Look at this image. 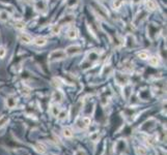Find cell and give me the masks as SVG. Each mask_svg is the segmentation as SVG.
I'll return each mask as SVG.
<instances>
[{
  "mask_svg": "<svg viewBox=\"0 0 167 155\" xmlns=\"http://www.w3.org/2000/svg\"><path fill=\"white\" fill-rule=\"evenodd\" d=\"M65 58H67V54H65L64 50L62 49H58V50H54L49 54L48 56V61L49 62H56V61H60V60H64Z\"/></svg>",
  "mask_w": 167,
  "mask_h": 155,
  "instance_id": "6da1fadb",
  "label": "cell"
},
{
  "mask_svg": "<svg viewBox=\"0 0 167 155\" xmlns=\"http://www.w3.org/2000/svg\"><path fill=\"white\" fill-rule=\"evenodd\" d=\"M114 80L116 83L123 87L129 84V77L127 76V74H123V72H116L114 76Z\"/></svg>",
  "mask_w": 167,
  "mask_h": 155,
  "instance_id": "7a4b0ae2",
  "label": "cell"
},
{
  "mask_svg": "<svg viewBox=\"0 0 167 155\" xmlns=\"http://www.w3.org/2000/svg\"><path fill=\"white\" fill-rule=\"evenodd\" d=\"M82 51V48L81 46L79 45H71L69 46V47L67 48V49L64 50L65 54H67V56H75V55H78L81 53Z\"/></svg>",
  "mask_w": 167,
  "mask_h": 155,
  "instance_id": "3957f363",
  "label": "cell"
},
{
  "mask_svg": "<svg viewBox=\"0 0 167 155\" xmlns=\"http://www.w3.org/2000/svg\"><path fill=\"white\" fill-rule=\"evenodd\" d=\"M90 123H91L90 117H87V116L79 118V119L76 121V125L78 126L79 129H83V130L86 129V128L90 125Z\"/></svg>",
  "mask_w": 167,
  "mask_h": 155,
  "instance_id": "277c9868",
  "label": "cell"
},
{
  "mask_svg": "<svg viewBox=\"0 0 167 155\" xmlns=\"http://www.w3.org/2000/svg\"><path fill=\"white\" fill-rule=\"evenodd\" d=\"M32 36L30 34H28V33H25V32H21L19 33L18 35V40L22 43H24V45H29V43H32Z\"/></svg>",
  "mask_w": 167,
  "mask_h": 155,
  "instance_id": "5b68a950",
  "label": "cell"
},
{
  "mask_svg": "<svg viewBox=\"0 0 167 155\" xmlns=\"http://www.w3.org/2000/svg\"><path fill=\"white\" fill-rule=\"evenodd\" d=\"M52 99H53V101H54L55 103H58V105H59L60 103L64 101V93L61 90H59V89H56V90L53 92V94H52Z\"/></svg>",
  "mask_w": 167,
  "mask_h": 155,
  "instance_id": "8992f818",
  "label": "cell"
},
{
  "mask_svg": "<svg viewBox=\"0 0 167 155\" xmlns=\"http://www.w3.org/2000/svg\"><path fill=\"white\" fill-rule=\"evenodd\" d=\"M34 7H35V11L41 14H45L48 9L47 2L45 0H38V1H36L34 4Z\"/></svg>",
  "mask_w": 167,
  "mask_h": 155,
  "instance_id": "52a82bcc",
  "label": "cell"
},
{
  "mask_svg": "<svg viewBox=\"0 0 167 155\" xmlns=\"http://www.w3.org/2000/svg\"><path fill=\"white\" fill-rule=\"evenodd\" d=\"M17 103H18V99H17L16 95H14V94H11V95H8L5 99V105L8 109H14L16 108Z\"/></svg>",
  "mask_w": 167,
  "mask_h": 155,
  "instance_id": "ba28073f",
  "label": "cell"
},
{
  "mask_svg": "<svg viewBox=\"0 0 167 155\" xmlns=\"http://www.w3.org/2000/svg\"><path fill=\"white\" fill-rule=\"evenodd\" d=\"M78 36H79V31H78V29L76 27H74V26H72V27L67 31V37L69 38V40H77Z\"/></svg>",
  "mask_w": 167,
  "mask_h": 155,
  "instance_id": "9c48e42d",
  "label": "cell"
},
{
  "mask_svg": "<svg viewBox=\"0 0 167 155\" xmlns=\"http://www.w3.org/2000/svg\"><path fill=\"white\" fill-rule=\"evenodd\" d=\"M32 43L38 47H44V46H46L48 43V40L46 37H44V36H38V37L33 38Z\"/></svg>",
  "mask_w": 167,
  "mask_h": 155,
  "instance_id": "30bf717a",
  "label": "cell"
},
{
  "mask_svg": "<svg viewBox=\"0 0 167 155\" xmlns=\"http://www.w3.org/2000/svg\"><path fill=\"white\" fill-rule=\"evenodd\" d=\"M157 2L155 0H145V8L147 11H154L157 9Z\"/></svg>",
  "mask_w": 167,
  "mask_h": 155,
  "instance_id": "8fae6325",
  "label": "cell"
},
{
  "mask_svg": "<svg viewBox=\"0 0 167 155\" xmlns=\"http://www.w3.org/2000/svg\"><path fill=\"white\" fill-rule=\"evenodd\" d=\"M147 60H149V64L152 67H158L160 65V58L157 56V55L149 56Z\"/></svg>",
  "mask_w": 167,
  "mask_h": 155,
  "instance_id": "7c38bea8",
  "label": "cell"
},
{
  "mask_svg": "<svg viewBox=\"0 0 167 155\" xmlns=\"http://www.w3.org/2000/svg\"><path fill=\"white\" fill-rule=\"evenodd\" d=\"M34 149L36 152H38L40 154H45L46 152H47V147H46V145L44 144V143H36L34 145Z\"/></svg>",
  "mask_w": 167,
  "mask_h": 155,
  "instance_id": "4fadbf2b",
  "label": "cell"
},
{
  "mask_svg": "<svg viewBox=\"0 0 167 155\" xmlns=\"http://www.w3.org/2000/svg\"><path fill=\"white\" fill-rule=\"evenodd\" d=\"M11 19V14L7 11L5 9H2V11H0V22H2V23H5Z\"/></svg>",
  "mask_w": 167,
  "mask_h": 155,
  "instance_id": "5bb4252c",
  "label": "cell"
},
{
  "mask_svg": "<svg viewBox=\"0 0 167 155\" xmlns=\"http://www.w3.org/2000/svg\"><path fill=\"white\" fill-rule=\"evenodd\" d=\"M60 111H61V109L59 108L58 103H53V105L51 106V108H50V113H51V115L54 116V117H57L58 114L60 113Z\"/></svg>",
  "mask_w": 167,
  "mask_h": 155,
  "instance_id": "9a60e30c",
  "label": "cell"
},
{
  "mask_svg": "<svg viewBox=\"0 0 167 155\" xmlns=\"http://www.w3.org/2000/svg\"><path fill=\"white\" fill-rule=\"evenodd\" d=\"M74 16H72V14H70V16H67V17H64V18H62L61 20L59 21V25L60 26H62L64 24H67V25H70V24H72V22L74 21Z\"/></svg>",
  "mask_w": 167,
  "mask_h": 155,
  "instance_id": "2e32d148",
  "label": "cell"
},
{
  "mask_svg": "<svg viewBox=\"0 0 167 155\" xmlns=\"http://www.w3.org/2000/svg\"><path fill=\"white\" fill-rule=\"evenodd\" d=\"M60 30H61V26H60L58 23L53 24V25L50 27V32L52 33L53 35H58L60 33Z\"/></svg>",
  "mask_w": 167,
  "mask_h": 155,
  "instance_id": "e0dca14e",
  "label": "cell"
},
{
  "mask_svg": "<svg viewBox=\"0 0 167 155\" xmlns=\"http://www.w3.org/2000/svg\"><path fill=\"white\" fill-rule=\"evenodd\" d=\"M62 134L67 139H71V138H73V135H74V131H73L71 127H64L62 129Z\"/></svg>",
  "mask_w": 167,
  "mask_h": 155,
  "instance_id": "ac0fdd59",
  "label": "cell"
},
{
  "mask_svg": "<svg viewBox=\"0 0 167 155\" xmlns=\"http://www.w3.org/2000/svg\"><path fill=\"white\" fill-rule=\"evenodd\" d=\"M15 28H16L17 30H20V31L24 30V29L26 28V23L22 20H17L15 22Z\"/></svg>",
  "mask_w": 167,
  "mask_h": 155,
  "instance_id": "d6986e66",
  "label": "cell"
},
{
  "mask_svg": "<svg viewBox=\"0 0 167 155\" xmlns=\"http://www.w3.org/2000/svg\"><path fill=\"white\" fill-rule=\"evenodd\" d=\"M133 69H134V66H133L132 62H129V61L123 62V71L125 72H132Z\"/></svg>",
  "mask_w": 167,
  "mask_h": 155,
  "instance_id": "ffe728a7",
  "label": "cell"
},
{
  "mask_svg": "<svg viewBox=\"0 0 167 155\" xmlns=\"http://www.w3.org/2000/svg\"><path fill=\"white\" fill-rule=\"evenodd\" d=\"M89 140H90V141L93 143H98L101 140V135H100V134H99L98 131L93 132V134L89 135Z\"/></svg>",
  "mask_w": 167,
  "mask_h": 155,
  "instance_id": "44dd1931",
  "label": "cell"
},
{
  "mask_svg": "<svg viewBox=\"0 0 167 155\" xmlns=\"http://www.w3.org/2000/svg\"><path fill=\"white\" fill-rule=\"evenodd\" d=\"M137 57L141 60H147L149 57V53L147 51H140V52H138Z\"/></svg>",
  "mask_w": 167,
  "mask_h": 155,
  "instance_id": "7402d4cb",
  "label": "cell"
},
{
  "mask_svg": "<svg viewBox=\"0 0 167 155\" xmlns=\"http://www.w3.org/2000/svg\"><path fill=\"white\" fill-rule=\"evenodd\" d=\"M125 1H126V0H113V2H112L113 8L116 9V11H117V9H120V7L123 5Z\"/></svg>",
  "mask_w": 167,
  "mask_h": 155,
  "instance_id": "603a6c76",
  "label": "cell"
},
{
  "mask_svg": "<svg viewBox=\"0 0 167 155\" xmlns=\"http://www.w3.org/2000/svg\"><path fill=\"white\" fill-rule=\"evenodd\" d=\"M147 150L143 146H139L136 148V155H146Z\"/></svg>",
  "mask_w": 167,
  "mask_h": 155,
  "instance_id": "cb8c5ba5",
  "label": "cell"
},
{
  "mask_svg": "<svg viewBox=\"0 0 167 155\" xmlns=\"http://www.w3.org/2000/svg\"><path fill=\"white\" fill-rule=\"evenodd\" d=\"M9 119L6 117V116H2V117H0V128L5 126V125L8 123Z\"/></svg>",
  "mask_w": 167,
  "mask_h": 155,
  "instance_id": "d4e9b609",
  "label": "cell"
},
{
  "mask_svg": "<svg viewBox=\"0 0 167 155\" xmlns=\"http://www.w3.org/2000/svg\"><path fill=\"white\" fill-rule=\"evenodd\" d=\"M6 55V49L3 46H0V59H3Z\"/></svg>",
  "mask_w": 167,
  "mask_h": 155,
  "instance_id": "484cf974",
  "label": "cell"
},
{
  "mask_svg": "<svg viewBox=\"0 0 167 155\" xmlns=\"http://www.w3.org/2000/svg\"><path fill=\"white\" fill-rule=\"evenodd\" d=\"M30 88L29 87H27L26 85H24L23 87H22V93L24 94V95H29L30 94Z\"/></svg>",
  "mask_w": 167,
  "mask_h": 155,
  "instance_id": "4316f807",
  "label": "cell"
},
{
  "mask_svg": "<svg viewBox=\"0 0 167 155\" xmlns=\"http://www.w3.org/2000/svg\"><path fill=\"white\" fill-rule=\"evenodd\" d=\"M57 118L59 120H64L65 118H67V112H65V111H60V113L58 114Z\"/></svg>",
  "mask_w": 167,
  "mask_h": 155,
  "instance_id": "83f0119b",
  "label": "cell"
},
{
  "mask_svg": "<svg viewBox=\"0 0 167 155\" xmlns=\"http://www.w3.org/2000/svg\"><path fill=\"white\" fill-rule=\"evenodd\" d=\"M74 155H86V154H85V151L80 149V150H77V151L74 153Z\"/></svg>",
  "mask_w": 167,
  "mask_h": 155,
  "instance_id": "f1b7e54d",
  "label": "cell"
},
{
  "mask_svg": "<svg viewBox=\"0 0 167 155\" xmlns=\"http://www.w3.org/2000/svg\"><path fill=\"white\" fill-rule=\"evenodd\" d=\"M141 1L142 0H132V2H133V4H139V3H141Z\"/></svg>",
  "mask_w": 167,
  "mask_h": 155,
  "instance_id": "f546056e",
  "label": "cell"
},
{
  "mask_svg": "<svg viewBox=\"0 0 167 155\" xmlns=\"http://www.w3.org/2000/svg\"><path fill=\"white\" fill-rule=\"evenodd\" d=\"M22 1H26V2H27V1H31V0H22Z\"/></svg>",
  "mask_w": 167,
  "mask_h": 155,
  "instance_id": "4dcf8cb0",
  "label": "cell"
}]
</instances>
